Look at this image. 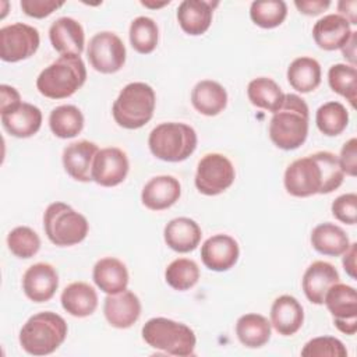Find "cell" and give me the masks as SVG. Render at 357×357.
Segmentation results:
<instances>
[{"label": "cell", "instance_id": "6da1fadb", "mask_svg": "<svg viewBox=\"0 0 357 357\" xmlns=\"http://www.w3.org/2000/svg\"><path fill=\"white\" fill-rule=\"evenodd\" d=\"M343 178L339 158L329 151H319L291 162L284 172L283 184L290 195L305 198L337 190Z\"/></svg>", "mask_w": 357, "mask_h": 357}, {"label": "cell", "instance_id": "7a4b0ae2", "mask_svg": "<svg viewBox=\"0 0 357 357\" xmlns=\"http://www.w3.org/2000/svg\"><path fill=\"white\" fill-rule=\"evenodd\" d=\"M308 106L296 93H284L282 106L273 113L269 121V138L283 151H293L301 146L308 135Z\"/></svg>", "mask_w": 357, "mask_h": 357}, {"label": "cell", "instance_id": "3957f363", "mask_svg": "<svg viewBox=\"0 0 357 357\" xmlns=\"http://www.w3.org/2000/svg\"><path fill=\"white\" fill-rule=\"evenodd\" d=\"M86 79V67L81 56L61 54L45 67L36 78V89L49 99H64L74 95Z\"/></svg>", "mask_w": 357, "mask_h": 357}, {"label": "cell", "instance_id": "277c9868", "mask_svg": "<svg viewBox=\"0 0 357 357\" xmlns=\"http://www.w3.org/2000/svg\"><path fill=\"white\" fill-rule=\"evenodd\" d=\"M67 322L52 311L32 315L20 331L21 347L32 356H46L56 351L67 337Z\"/></svg>", "mask_w": 357, "mask_h": 357}, {"label": "cell", "instance_id": "5b68a950", "mask_svg": "<svg viewBox=\"0 0 357 357\" xmlns=\"http://www.w3.org/2000/svg\"><path fill=\"white\" fill-rule=\"evenodd\" d=\"M156 95L145 82H130L119 93L113 103L112 114L114 121L127 130L144 127L153 116Z\"/></svg>", "mask_w": 357, "mask_h": 357}, {"label": "cell", "instance_id": "8992f818", "mask_svg": "<svg viewBox=\"0 0 357 357\" xmlns=\"http://www.w3.org/2000/svg\"><path fill=\"white\" fill-rule=\"evenodd\" d=\"M141 333L144 342L152 349L180 357L194 354L197 337L194 331L185 324L156 317L144 324Z\"/></svg>", "mask_w": 357, "mask_h": 357}, {"label": "cell", "instance_id": "52a82bcc", "mask_svg": "<svg viewBox=\"0 0 357 357\" xmlns=\"http://www.w3.org/2000/svg\"><path fill=\"white\" fill-rule=\"evenodd\" d=\"M197 132L185 123H162L156 126L148 138L153 156L165 162L185 160L197 148Z\"/></svg>", "mask_w": 357, "mask_h": 357}, {"label": "cell", "instance_id": "ba28073f", "mask_svg": "<svg viewBox=\"0 0 357 357\" xmlns=\"http://www.w3.org/2000/svg\"><path fill=\"white\" fill-rule=\"evenodd\" d=\"M43 229L47 238L59 247L81 243L89 230L86 218L64 202L50 204L43 215Z\"/></svg>", "mask_w": 357, "mask_h": 357}, {"label": "cell", "instance_id": "9c48e42d", "mask_svg": "<svg viewBox=\"0 0 357 357\" xmlns=\"http://www.w3.org/2000/svg\"><path fill=\"white\" fill-rule=\"evenodd\" d=\"M236 172L229 158L222 153H206L197 166L195 187L204 195H218L234 181Z\"/></svg>", "mask_w": 357, "mask_h": 357}, {"label": "cell", "instance_id": "30bf717a", "mask_svg": "<svg viewBox=\"0 0 357 357\" xmlns=\"http://www.w3.org/2000/svg\"><path fill=\"white\" fill-rule=\"evenodd\" d=\"M39 31L28 24L15 22L0 29V57L17 63L33 56L39 47Z\"/></svg>", "mask_w": 357, "mask_h": 357}, {"label": "cell", "instance_id": "8fae6325", "mask_svg": "<svg viewBox=\"0 0 357 357\" xmlns=\"http://www.w3.org/2000/svg\"><path fill=\"white\" fill-rule=\"evenodd\" d=\"M86 57L93 70L102 74H113L121 70L126 63V46L116 33L102 31L91 38Z\"/></svg>", "mask_w": 357, "mask_h": 357}, {"label": "cell", "instance_id": "7c38bea8", "mask_svg": "<svg viewBox=\"0 0 357 357\" xmlns=\"http://www.w3.org/2000/svg\"><path fill=\"white\" fill-rule=\"evenodd\" d=\"M324 304L340 332L346 335L357 332V293L354 287L336 282L328 289Z\"/></svg>", "mask_w": 357, "mask_h": 357}, {"label": "cell", "instance_id": "4fadbf2b", "mask_svg": "<svg viewBox=\"0 0 357 357\" xmlns=\"http://www.w3.org/2000/svg\"><path fill=\"white\" fill-rule=\"evenodd\" d=\"M130 169L126 152L116 146L98 151L92 163V181L102 187H114L124 181Z\"/></svg>", "mask_w": 357, "mask_h": 357}, {"label": "cell", "instance_id": "5bb4252c", "mask_svg": "<svg viewBox=\"0 0 357 357\" xmlns=\"http://www.w3.org/2000/svg\"><path fill=\"white\" fill-rule=\"evenodd\" d=\"M240 248L229 234H215L206 238L201 247L204 265L215 272H225L233 268L238 259Z\"/></svg>", "mask_w": 357, "mask_h": 357}, {"label": "cell", "instance_id": "9a60e30c", "mask_svg": "<svg viewBox=\"0 0 357 357\" xmlns=\"http://www.w3.org/2000/svg\"><path fill=\"white\" fill-rule=\"evenodd\" d=\"M1 112V126L13 137L29 138L42 126V112L38 106L20 102Z\"/></svg>", "mask_w": 357, "mask_h": 357}, {"label": "cell", "instance_id": "2e32d148", "mask_svg": "<svg viewBox=\"0 0 357 357\" xmlns=\"http://www.w3.org/2000/svg\"><path fill=\"white\" fill-rule=\"evenodd\" d=\"M59 287V275L54 266L46 262L31 265L22 276V290L33 303L49 301Z\"/></svg>", "mask_w": 357, "mask_h": 357}, {"label": "cell", "instance_id": "e0dca14e", "mask_svg": "<svg viewBox=\"0 0 357 357\" xmlns=\"http://www.w3.org/2000/svg\"><path fill=\"white\" fill-rule=\"evenodd\" d=\"M103 314L107 322L119 329L132 326L141 315V301L131 290L107 294L103 303Z\"/></svg>", "mask_w": 357, "mask_h": 357}, {"label": "cell", "instance_id": "ac0fdd59", "mask_svg": "<svg viewBox=\"0 0 357 357\" xmlns=\"http://www.w3.org/2000/svg\"><path fill=\"white\" fill-rule=\"evenodd\" d=\"M99 148L95 142L81 139L71 142L63 151V166L67 174L77 181L92 180V163Z\"/></svg>", "mask_w": 357, "mask_h": 357}, {"label": "cell", "instance_id": "d6986e66", "mask_svg": "<svg viewBox=\"0 0 357 357\" xmlns=\"http://www.w3.org/2000/svg\"><path fill=\"white\" fill-rule=\"evenodd\" d=\"M49 39L56 52L60 54L81 56L85 45L82 25L71 17H60L49 28Z\"/></svg>", "mask_w": 357, "mask_h": 357}, {"label": "cell", "instance_id": "ffe728a7", "mask_svg": "<svg viewBox=\"0 0 357 357\" xmlns=\"http://www.w3.org/2000/svg\"><path fill=\"white\" fill-rule=\"evenodd\" d=\"M219 1L208 0H184L177 8V21L181 29L191 35L198 36L205 33L212 22L213 10Z\"/></svg>", "mask_w": 357, "mask_h": 357}, {"label": "cell", "instance_id": "44dd1931", "mask_svg": "<svg viewBox=\"0 0 357 357\" xmlns=\"http://www.w3.org/2000/svg\"><path fill=\"white\" fill-rule=\"evenodd\" d=\"M181 195L180 181L173 176L152 177L142 188L141 201L151 211H163L174 205Z\"/></svg>", "mask_w": 357, "mask_h": 357}, {"label": "cell", "instance_id": "7402d4cb", "mask_svg": "<svg viewBox=\"0 0 357 357\" xmlns=\"http://www.w3.org/2000/svg\"><path fill=\"white\" fill-rule=\"evenodd\" d=\"M339 272L336 268L325 261L312 262L304 272L301 286L305 297L312 304H324V297L328 289L339 282Z\"/></svg>", "mask_w": 357, "mask_h": 357}, {"label": "cell", "instance_id": "603a6c76", "mask_svg": "<svg viewBox=\"0 0 357 357\" xmlns=\"http://www.w3.org/2000/svg\"><path fill=\"white\" fill-rule=\"evenodd\" d=\"M351 33L350 24L339 14L324 15L312 26V38L318 47L324 50L342 49Z\"/></svg>", "mask_w": 357, "mask_h": 357}, {"label": "cell", "instance_id": "cb8c5ba5", "mask_svg": "<svg viewBox=\"0 0 357 357\" xmlns=\"http://www.w3.org/2000/svg\"><path fill=\"white\" fill-rule=\"evenodd\" d=\"M304 322V310L300 301L290 296H279L271 307V325L282 336H291Z\"/></svg>", "mask_w": 357, "mask_h": 357}, {"label": "cell", "instance_id": "d4e9b609", "mask_svg": "<svg viewBox=\"0 0 357 357\" xmlns=\"http://www.w3.org/2000/svg\"><path fill=\"white\" fill-rule=\"evenodd\" d=\"M165 243L176 252H190L194 251L202 237L201 227L198 223L190 218L180 216L172 219L163 230Z\"/></svg>", "mask_w": 357, "mask_h": 357}, {"label": "cell", "instance_id": "484cf974", "mask_svg": "<svg viewBox=\"0 0 357 357\" xmlns=\"http://www.w3.org/2000/svg\"><path fill=\"white\" fill-rule=\"evenodd\" d=\"M95 284L106 294H116L127 289L128 284V271L126 265L114 258L105 257L100 258L92 272Z\"/></svg>", "mask_w": 357, "mask_h": 357}, {"label": "cell", "instance_id": "4316f807", "mask_svg": "<svg viewBox=\"0 0 357 357\" xmlns=\"http://www.w3.org/2000/svg\"><path fill=\"white\" fill-rule=\"evenodd\" d=\"M61 307L77 318L89 317L98 307L96 290L85 282H73L61 291Z\"/></svg>", "mask_w": 357, "mask_h": 357}, {"label": "cell", "instance_id": "83f0119b", "mask_svg": "<svg viewBox=\"0 0 357 357\" xmlns=\"http://www.w3.org/2000/svg\"><path fill=\"white\" fill-rule=\"evenodd\" d=\"M191 103L204 116H216L227 105V92L216 81L202 79L191 91Z\"/></svg>", "mask_w": 357, "mask_h": 357}, {"label": "cell", "instance_id": "f1b7e54d", "mask_svg": "<svg viewBox=\"0 0 357 357\" xmlns=\"http://www.w3.org/2000/svg\"><path fill=\"white\" fill-rule=\"evenodd\" d=\"M311 244L322 255L340 257L349 248L350 240L340 226L325 222L312 229Z\"/></svg>", "mask_w": 357, "mask_h": 357}, {"label": "cell", "instance_id": "f546056e", "mask_svg": "<svg viewBox=\"0 0 357 357\" xmlns=\"http://www.w3.org/2000/svg\"><path fill=\"white\" fill-rule=\"evenodd\" d=\"M271 321L261 314L250 312L241 315L236 324V335L240 343L250 349H258L271 339Z\"/></svg>", "mask_w": 357, "mask_h": 357}, {"label": "cell", "instance_id": "4dcf8cb0", "mask_svg": "<svg viewBox=\"0 0 357 357\" xmlns=\"http://www.w3.org/2000/svg\"><path fill=\"white\" fill-rule=\"evenodd\" d=\"M287 81L293 89L308 93L321 84V66L312 57H297L287 68Z\"/></svg>", "mask_w": 357, "mask_h": 357}, {"label": "cell", "instance_id": "1f68e13d", "mask_svg": "<svg viewBox=\"0 0 357 357\" xmlns=\"http://www.w3.org/2000/svg\"><path fill=\"white\" fill-rule=\"evenodd\" d=\"M248 100L264 110L275 113L284 100L282 88L268 77H258L250 81L247 86Z\"/></svg>", "mask_w": 357, "mask_h": 357}, {"label": "cell", "instance_id": "d6a6232c", "mask_svg": "<svg viewBox=\"0 0 357 357\" xmlns=\"http://www.w3.org/2000/svg\"><path fill=\"white\" fill-rule=\"evenodd\" d=\"M49 127L59 138H74L84 128V114L74 105L57 106L50 112Z\"/></svg>", "mask_w": 357, "mask_h": 357}, {"label": "cell", "instance_id": "836d02e7", "mask_svg": "<svg viewBox=\"0 0 357 357\" xmlns=\"http://www.w3.org/2000/svg\"><path fill=\"white\" fill-rule=\"evenodd\" d=\"M315 123L322 134L336 137L346 130L349 124V113L340 102H326L318 107Z\"/></svg>", "mask_w": 357, "mask_h": 357}, {"label": "cell", "instance_id": "e575fe53", "mask_svg": "<svg viewBox=\"0 0 357 357\" xmlns=\"http://www.w3.org/2000/svg\"><path fill=\"white\" fill-rule=\"evenodd\" d=\"M159 29L156 22L145 15L132 20L130 25V43L141 54L152 53L158 46Z\"/></svg>", "mask_w": 357, "mask_h": 357}, {"label": "cell", "instance_id": "d590c367", "mask_svg": "<svg viewBox=\"0 0 357 357\" xmlns=\"http://www.w3.org/2000/svg\"><path fill=\"white\" fill-rule=\"evenodd\" d=\"M165 279L172 289L185 291L197 284L199 279V268L192 259L177 258L167 265Z\"/></svg>", "mask_w": 357, "mask_h": 357}, {"label": "cell", "instance_id": "8d00e7d4", "mask_svg": "<svg viewBox=\"0 0 357 357\" xmlns=\"http://www.w3.org/2000/svg\"><path fill=\"white\" fill-rule=\"evenodd\" d=\"M328 82L333 92L343 96L354 107L357 96V70L350 64L337 63L328 71Z\"/></svg>", "mask_w": 357, "mask_h": 357}, {"label": "cell", "instance_id": "74e56055", "mask_svg": "<svg viewBox=\"0 0 357 357\" xmlns=\"http://www.w3.org/2000/svg\"><path fill=\"white\" fill-rule=\"evenodd\" d=\"M287 15V6L283 0L252 1L250 17L252 22L261 28L271 29L279 26Z\"/></svg>", "mask_w": 357, "mask_h": 357}, {"label": "cell", "instance_id": "f35d334b", "mask_svg": "<svg viewBox=\"0 0 357 357\" xmlns=\"http://www.w3.org/2000/svg\"><path fill=\"white\" fill-rule=\"evenodd\" d=\"M7 245L13 255L21 259L32 258L40 248V238L28 226H18L7 236Z\"/></svg>", "mask_w": 357, "mask_h": 357}, {"label": "cell", "instance_id": "ab89813d", "mask_svg": "<svg viewBox=\"0 0 357 357\" xmlns=\"http://www.w3.org/2000/svg\"><path fill=\"white\" fill-rule=\"evenodd\" d=\"M303 357H346L344 344L332 336H319L307 342L301 350Z\"/></svg>", "mask_w": 357, "mask_h": 357}, {"label": "cell", "instance_id": "60d3db41", "mask_svg": "<svg viewBox=\"0 0 357 357\" xmlns=\"http://www.w3.org/2000/svg\"><path fill=\"white\" fill-rule=\"evenodd\" d=\"M332 215L342 223L356 225L357 220V195L354 192L343 194L332 202Z\"/></svg>", "mask_w": 357, "mask_h": 357}, {"label": "cell", "instance_id": "b9f144b4", "mask_svg": "<svg viewBox=\"0 0 357 357\" xmlns=\"http://www.w3.org/2000/svg\"><path fill=\"white\" fill-rule=\"evenodd\" d=\"M64 3L54 0H21L22 11L32 18H45L60 8Z\"/></svg>", "mask_w": 357, "mask_h": 357}, {"label": "cell", "instance_id": "7bdbcfd3", "mask_svg": "<svg viewBox=\"0 0 357 357\" xmlns=\"http://www.w3.org/2000/svg\"><path fill=\"white\" fill-rule=\"evenodd\" d=\"M337 158L343 173L354 177L357 174V139L354 137L344 142Z\"/></svg>", "mask_w": 357, "mask_h": 357}, {"label": "cell", "instance_id": "ee69618b", "mask_svg": "<svg viewBox=\"0 0 357 357\" xmlns=\"http://www.w3.org/2000/svg\"><path fill=\"white\" fill-rule=\"evenodd\" d=\"M294 6L300 13L305 15H318L331 6V1L329 0H296Z\"/></svg>", "mask_w": 357, "mask_h": 357}, {"label": "cell", "instance_id": "f6af8a7d", "mask_svg": "<svg viewBox=\"0 0 357 357\" xmlns=\"http://www.w3.org/2000/svg\"><path fill=\"white\" fill-rule=\"evenodd\" d=\"M0 99H1L0 100V110H4L7 107H11V106L21 102L20 92L14 86L6 85V84L0 85Z\"/></svg>", "mask_w": 357, "mask_h": 357}, {"label": "cell", "instance_id": "bcb514c9", "mask_svg": "<svg viewBox=\"0 0 357 357\" xmlns=\"http://www.w3.org/2000/svg\"><path fill=\"white\" fill-rule=\"evenodd\" d=\"M339 15L347 20L349 24H357V1L356 0H342L337 3Z\"/></svg>", "mask_w": 357, "mask_h": 357}, {"label": "cell", "instance_id": "7dc6e473", "mask_svg": "<svg viewBox=\"0 0 357 357\" xmlns=\"http://www.w3.org/2000/svg\"><path fill=\"white\" fill-rule=\"evenodd\" d=\"M356 254H357V244L351 243L349 248L343 252V259H342L343 268L351 279H356Z\"/></svg>", "mask_w": 357, "mask_h": 357}, {"label": "cell", "instance_id": "c3c4849f", "mask_svg": "<svg viewBox=\"0 0 357 357\" xmlns=\"http://www.w3.org/2000/svg\"><path fill=\"white\" fill-rule=\"evenodd\" d=\"M356 42H357V32H353L350 39L342 47L343 57L350 63V66L356 67Z\"/></svg>", "mask_w": 357, "mask_h": 357}, {"label": "cell", "instance_id": "681fc988", "mask_svg": "<svg viewBox=\"0 0 357 357\" xmlns=\"http://www.w3.org/2000/svg\"><path fill=\"white\" fill-rule=\"evenodd\" d=\"M142 6L145 7H149V8H159V7H163L166 4H169V1H163V3H148V1H141Z\"/></svg>", "mask_w": 357, "mask_h": 357}]
</instances>
